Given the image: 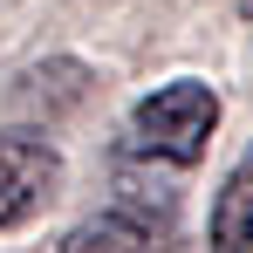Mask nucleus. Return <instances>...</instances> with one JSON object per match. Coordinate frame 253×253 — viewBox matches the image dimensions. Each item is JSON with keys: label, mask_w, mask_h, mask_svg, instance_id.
<instances>
[{"label": "nucleus", "mask_w": 253, "mask_h": 253, "mask_svg": "<svg viewBox=\"0 0 253 253\" xmlns=\"http://www.w3.org/2000/svg\"><path fill=\"white\" fill-rule=\"evenodd\" d=\"M212 130H219V96H212V83L178 76V83L151 89V96L130 110V124H124V165L185 171V165L206 158Z\"/></svg>", "instance_id": "1"}, {"label": "nucleus", "mask_w": 253, "mask_h": 253, "mask_svg": "<svg viewBox=\"0 0 253 253\" xmlns=\"http://www.w3.org/2000/svg\"><path fill=\"white\" fill-rule=\"evenodd\" d=\"M171 247V192L158 185H137V171L124 165V192H117V206L83 219L62 253H165Z\"/></svg>", "instance_id": "2"}, {"label": "nucleus", "mask_w": 253, "mask_h": 253, "mask_svg": "<svg viewBox=\"0 0 253 253\" xmlns=\"http://www.w3.org/2000/svg\"><path fill=\"white\" fill-rule=\"evenodd\" d=\"M62 185V151L35 130H0V226H21Z\"/></svg>", "instance_id": "3"}, {"label": "nucleus", "mask_w": 253, "mask_h": 253, "mask_svg": "<svg viewBox=\"0 0 253 253\" xmlns=\"http://www.w3.org/2000/svg\"><path fill=\"white\" fill-rule=\"evenodd\" d=\"M212 253H253V151L212 199Z\"/></svg>", "instance_id": "4"}]
</instances>
